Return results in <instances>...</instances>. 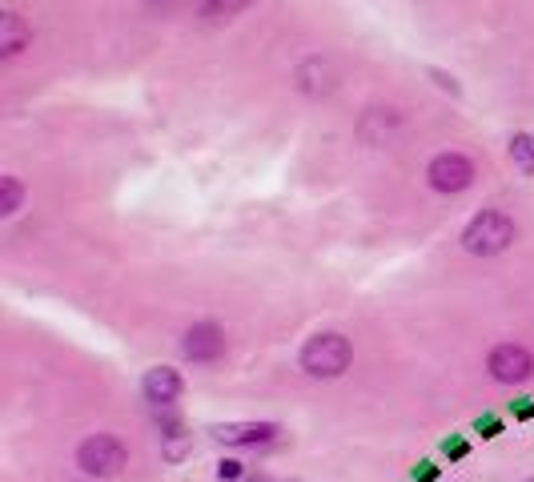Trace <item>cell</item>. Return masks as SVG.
<instances>
[{
	"mask_svg": "<svg viewBox=\"0 0 534 482\" xmlns=\"http://www.w3.org/2000/svg\"><path fill=\"white\" fill-rule=\"evenodd\" d=\"M514 237H518V225L502 209H482L462 229V250L474 258H498L514 246Z\"/></svg>",
	"mask_w": 534,
	"mask_h": 482,
	"instance_id": "6da1fadb",
	"label": "cell"
},
{
	"mask_svg": "<svg viewBox=\"0 0 534 482\" xmlns=\"http://www.w3.org/2000/svg\"><path fill=\"white\" fill-rule=\"evenodd\" d=\"M350 362H354V346L338 330H322V334L306 338V346L298 354V366L310 378H342L350 370Z\"/></svg>",
	"mask_w": 534,
	"mask_h": 482,
	"instance_id": "7a4b0ae2",
	"label": "cell"
},
{
	"mask_svg": "<svg viewBox=\"0 0 534 482\" xmlns=\"http://www.w3.org/2000/svg\"><path fill=\"white\" fill-rule=\"evenodd\" d=\"M77 466L89 478H113V474H121L129 466V446L117 434H89L77 446Z\"/></svg>",
	"mask_w": 534,
	"mask_h": 482,
	"instance_id": "3957f363",
	"label": "cell"
},
{
	"mask_svg": "<svg viewBox=\"0 0 534 482\" xmlns=\"http://www.w3.org/2000/svg\"><path fill=\"white\" fill-rule=\"evenodd\" d=\"M342 85V65L330 53H310L294 69V89L302 97H330Z\"/></svg>",
	"mask_w": 534,
	"mask_h": 482,
	"instance_id": "277c9868",
	"label": "cell"
},
{
	"mask_svg": "<svg viewBox=\"0 0 534 482\" xmlns=\"http://www.w3.org/2000/svg\"><path fill=\"white\" fill-rule=\"evenodd\" d=\"M426 181H430V189L434 193H466L470 185H474V161L466 157V153H454V149H446V153H438L430 165H426Z\"/></svg>",
	"mask_w": 534,
	"mask_h": 482,
	"instance_id": "5b68a950",
	"label": "cell"
},
{
	"mask_svg": "<svg viewBox=\"0 0 534 482\" xmlns=\"http://www.w3.org/2000/svg\"><path fill=\"white\" fill-rule=\"evenodd\" d=\"M486 370H490L494 382H502V386H518V382H526V378L534 374V354H530L526 346H518V342H502V346L490 350Z\"/></svg>",
	"mask_w": 534,
	"mask_h": 482,
	"instance_id": "8992f818",
	"label": "cell"
},
{
	"mask_svg": "<svg viewBox=\"0 0 534 482\" xmlns=\"http://www.w3.org/2000/svg\"><path fill=\"white\" fill-rule=\"evenodd\" d=\"M225 330L217 322H193L185 334H181V354L185 362H197V366H209L217 358H225Z\"/></svg>",
	"mask_w": 534,
	"mask_h": 482,
	"instance_id": "52a82bcc",
	"label": "cell"
},
{
	"mask_svg": "<svg viewBox=\"0 0 534 482\" xmlns=\"http://www.w3.org/2000/svg\"><path fill=\"white\" fill-rule=\"evenodd\" d=\"M181 390H185V382H181V374H177L173 366H153V370H145V378H141V394H145V402L157 406V410H173L177 398H181Z\"/></svg>",
	"mask_w": 534,
	"mask_h": 482,
	"instance_id": "ba28073f",
	"label": "cell"
},
{
	"mask_svg": "<svg viewBox=\"0 0 534 482\" xmlns=\"http://www.w3.org/2000/svg\"><path fill=\"white\" fill-rule=\"evenodd\" d=\"M209 434L225 446H261L282 434L278 422H225V426H209Z\"/></svg>",
	"mask_w": 534,
	"mask_h": 482,
	"instance_id": "9c48e42d",
	"label": "cell"
},
{
	"mask_svg": "<svg viewBox=\"0 0 534 482\" xmlns=\"http://www.w3.org/2000/svg\"><path fill=\"white\" fill-rule=\"evenodd\" d=\"M398 125H402V113H398V109L370 105V109L362 113V121H358V137H362L366 145H386V141L394 137Z\"/></svg>",
	"mask_w": 534,
	"mask_h": 482,
	"instance_id": "30bf717a",
	"label": "cell"
},
{
	"mask_svg": "<svg viewBox=\"0 0 534 482\" xmlns=\"http://www.w3.org/2000/svg\"><path fill=\"white\" fill-rule=\"evenodd\" d=\"M29 45H33V29L25 25L21 13H5V17H0V57L13 61V57H21Z\"/></svg>",
	"mask_w": 534,
	"mask_h": 482,
	"instance_id": "8fae6325",
	"label": "cell"
},
{
	"mask_svg": "<svg viewBox=\"0 0 534 482\" xmlns=\"http://www.w3.org/2000/svg\"><path fill=\"white\" fill-rule=\"evenodd\" d=\"M253 0H201V21L205 25H229L233 17H241Z\"/></svg>",
	"mask_w": 534,
	"mask_h": 482,
	"instance_id": "7c38bea8",
	"label": "cell"
},
{
	"mask_svg": "<svg viewBox=\"0 0 534 482\" xmlns=\"http://www.w3.org/2000/svg\"><path fill=\"white\" fill-rule=\"evenodd\" d=\"M25 205V181L21 177H0V217H13Z\"/></svg>",
	"mask_w": 534,
	"mask_h": 482,
	"instance_id": "4fadbf2b",
	"label": "cell"
},
{
	"mask_svg": "<svg viewBox=\"0 0 534 482\" xmlns=\"http://www.w3.org/2000/svg\"><path fill=\"white\" fill-rule=\"evenodd\" d=\"M510 161H514L522 173L534 177V137H530V133H514V137H510Z\"/></svg>",
	"mask_w": 534,
	"mask_h": 482,
	"instance_id": "5bb4252c",
	"label": "cell"
},
{
	"mask_svg": "<svg viewBox=\"0 0 534 482\" xmlns=\"http://www.w3.org/2000/svg\"><path fill=\"white\" fill-rule=\"evenodd\" d=\"M185 450H189V438H185V434H165V458H169V462H181Z\"/></svg>",
	"mask_w": 534,
	"mask_h": 482,
	"instance_id": "9a60e30c",
	"label": "cell"
},
{
	"mask_svg": "<svg viewBox=\"0 0 534 482\" xmlns=\"http://www.w3.org/2000/svg\"><path fill=\"white\" fill-rule=\"evenodd\" d=\"M474 430H478L482 438H494V434H498V418H490V414H486V418H478V422H474Z\"/></svg>",
	"mask_w": 534,
	"mask_h": 482,
	"instance_id": "2e32d148",
	"label": "cell"
},
{
	"mask_svg": "<svg viewBox=\"0 0 534 482\" xmlns=\"http://www.w3.org/2000/svg\"><path fill=\"white\" fill-rule=\"evenodd\" d=\"M430 77L438 81V89H446V93H454V97H458V85H454V77H446V73H438V69H430Z\"/></svg>",
	"mask_w": 534,
	"mask_h": 482,
	"instance_id": "e0dca14e",
	"label": "cell"
},
{
	"mask_svg": "<svg viewBox=\"0 0 534 482\" xmlns=\"http://www.w3.org/2000/svg\"><path fill=\"white\" fill-rule=\"evenodd\" d=\"M217 474H221V478H241V462H233V458H225V462L217 466Z\"/></svg>",
	"mask_w": 534,
	"mask_h": 482,
	"instance_id": "ac0fdd59",
	"label": "cell"
},
{
	"mask_svg": "<svg viewBox=\"0 0 534 482\" xmlns=\"http://www.w3.org/2000/svg\"><path fill=\"white\" fill-rule=\"evenodd\" d=\"M518 418H534V402L530 398H518V406H510Z\"/></svg>",
	"mask_w": 534,
	"mask_h": 482,
	"instance_id": "d6986e66",
	"label": "cell"
},
{
	"mask_svg": "<svg viewBox=\"0 0 534 482\" xmlns=\"http://www.w3.org/2000/svg\"><path fill=\"white\" fill-rule=\"evenodd\" d=\"M414 478H418V482H434V478H438V470H434L430 462H422V470H414Z\"/></svg>",
	"mask_w": 534,
	"mask_h": 482,
	"instance_id": "ffe728a7",
	"label": "cell"
},
{
	"mask_svg": "<svg viewBox=\"0 0 534 482\" xmlns=\"http://www.w3.org/2000/svg\"><path fill=\"white\" fill-rule=\"evenodd\" d=\"M446 454H454V458H462V454H466V442H446Z\"/></svg>",
	"mask_w": 534,
	"mask_h": 482,
	"instance_id": "44dd1931",
	"label": "cell"
},
{
	"mask_svg": "<svg viewBox=\"0 0 534 482\" xmlns=\"http://www.w3.org/2000/svg\"><path fill=\"white\" fill-rule=\"evenodd\" d=\"M526 482H534V478H526Z\"/></svg>",
	"mask_w": 534,
	"mask_h": 482,
	"instance_id": "7402d4cb",
	"label": "cell"
}]
</instances>
